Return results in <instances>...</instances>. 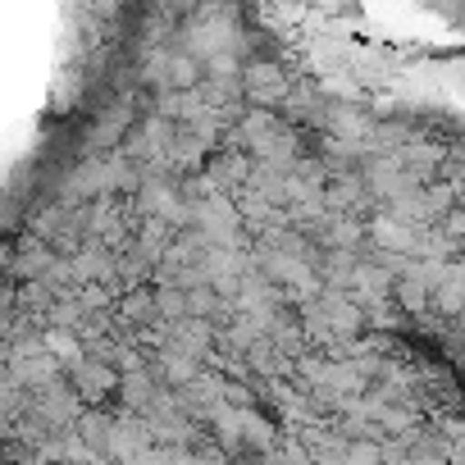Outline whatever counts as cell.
I'll return each instance as SVG.
<instances>
[{"label":"cell","instance_id":"6da1fadb","mask_svg":"<svg viewBox=\"0 0 465 465\" xmlns=\"http://www.w3.org/2000/svg\"><path fill=\"white\" fill-rule=\"evenodd\" d=\"M447 228H451V232H465V214H451V219H447Z\"/></svg>","mask_w":465,"mask_h":465}]
</instances>
